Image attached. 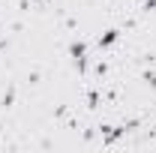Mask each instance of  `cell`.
I'll return each mask as SVG.
<instances>
[{"label":"cell","mask_w":156,"mask_h":153,"mask_svg":"<svg viewBox=\"0 0 156 153\" xmlns=\"http://www.w3.org/2000/svg\"><path fill=\"white\" fill-rule=\"evenodd\" d=\"M114 39H117V30H111V33H108V36H105V39H99V45H111Z\"/></svg>","instance_id":"6da1fadb"}]
</instances>
